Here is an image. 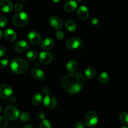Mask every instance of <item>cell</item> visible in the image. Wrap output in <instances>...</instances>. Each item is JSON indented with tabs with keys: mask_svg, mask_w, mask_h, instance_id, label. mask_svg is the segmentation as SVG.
<instances>
[{
	"mask_svg": "<svg viewBox=\"0 0 128 128\" xmlns=\"http://www.w3.org/2000/svg\"><path fill=\"white\" fill-rule=\"evenodd\" d=\"M4 116L6 119L10 121H14L20 117V111L16 107L9 106L6 108L4 110Z\"/></svg>",
	"mask_w": 128,
	"mask_h": 128,
	"instance_id": "cell-5",
	"label": "cell"
},
{
	"mask_svg": "<svg viewBox=\"0 0 128 128\" xmlns=\"http://www.w3.org/2000/svg\"><path fill=\"white\" fill-rule=\"evenodd\" d=\"M120 121L122 124L128 126V112H122L120 116Z\"/></svg>",
	"mask_w": 128,
	"mask_h": 128,
	"instance_id": "cell-23",
	"label": "cell"
},
{
	"mask_svg": "<svg viewBox=\"0 0 128 128\" xmlns=\"http://www.w3.org/2000/svg\"><path fill=\"white\" fill-rule=\"evenodd\" d=\"M14 10L15 11H19V12H20V11H21L22 10V4L20 2H16L14 5Z\"/></svg>",
	"mask_w": 128,
	"mask_h": 128,
	"instance_id": "cell-32",
	"label": "cell"
},
{
	"mask_svg": "<svg viewBox=\"0 0 128 128\" xmlns=\"http://www.w3.org/2000/svg\"><path fill=\"white\" fill-rule=\"evenodd\" d=\"M12 94V89L10 85L2 84L0 86V98L8 99L11 97Z\"/></svg>",
	"mask_w": 128,
	"mask_h": 128,
	"instance_id": "cell-7",
	"label": "cell"
},
{
	"mask_svg": "<svg viewBox=\"0 0 128 128\" xmlns=\"http://www.w3.org/2000/svg\"><path fill=\"white\" fill-rule=\"evenodd\" d=\"M98 122V117L96 112L90 111L86 113L85 116L84 124L85 126L90 128L94 127Z\"/></svg>",
	"mask_w": 128,
	"mask_h": 128,
	"instance_id": "cell-4",
	"label": "cell"
},
{
	"mask_svg": "<svg viewBox=\"0 0 128 128\" xmlns=\"http://www.w3.org/2000/svg\"><path fill=\"white\" fill-rule=\"evenodd\" d=\"M2 37V32L1 31V30H0V40H1Z\"/></svg>",
	"mask_w": 128,
	"mask_h": 128,
	"instance_id": "cell-40",
	"label": "cell"
},
{
	"mask_svg": "<svg viewBox=\"0 0 128 128\" xmlns=\"http://www.w3.org/2000/svg\"><path fill=\"white\" fill-rule=\"evenodd\" d=\"M43 104L47 108L53 109L57 106V100L54 96L52 95H46L43 99Z\"/></svg>",
	"mask_w": 128,
	"mask_h": 128,
	"instance_id": "cell-8",
	"label": "cell"
},
{
	"mask_svg": "<svg viewBox=\"0 0 128 128\" xmlns=\"http://www.w3.org/2000/svg\"><path fill=\"white\" fill-rule=\"evenodd\" d=\"M56 37L58 40L62 41L64 39V32L62 31L59 30V31H58L56 32Z\"/></svg>",
	"mask_w": 128,
	"mask_h": 128,
	"instance_id": "cell-31",
	"label": "cell"
},
{
	"mask_svg": "<svg viewBox=\"0 0 128 128\" xmlns=\"http://www.w3.org/2000/svg\"><path fill=\"white\" fill-rule=\"evenodd\" d=\"M31 75L38 81H42L45 78V75L43 71L38 68L32 69L31 71Z\"/></svg>",
	"mask_w": 128,
	"mask_h": 128,
	"instance_id": "cell-16",
	"label": "cell"
},
{
	"mask_svg": "<svg viewBox=\"0 0 128 128\" xmlns=\"http://www.w3.org/2000/svg\"><path fill=\"white\" fill-rule=\"evenodd\" d=\"M28 68V63L26 60L22 58L12 59L10 62V69L15 74H22L26 71Z\"/></svg>",
	"mask_w": 128,
	"mask_h": 128,
	"instance_id": "cell-2",
	"label": "cell"
},
{
	"mask_svg": "<svg viewBox=\"0 0 128 128\" xmlns=\"http://www.w3.org/2000/svg\"><path fill=\"white\" fill-rule=\"evenodd\" d=\"M1 109H2V108H1V105H0V112H1Z\"/></svg>",
	"mask_w": 128,
	"mask_h": 128,
	"instance_id": "cell-41",
	"label": "cell"
},
{
	"mask_svg": "<svg viewBox=\"0 0 128 128\" xmlns=\"http://www.w3.org/2000/svg\"><path fill=\"white\" fill-rule=\"evenodd\" d=\"M15 101V98L14 97H11L10 98V102H14Z\"/></svg>",
	"mask_w": 128,
	"mask_h": 128,
	"instance_id": "cell-38",
	"label": "cell"
},
{
	"mask_svg": "<svg viewBox=\"0 0 128 128\" xmlns=\"http://www.w3.org/2000/svg\"><path fill=\"white\" fill-rule=\"evenodd\" d=\"M121 128H128V126H124V127H122Z\"/></svg>",
	"mask_w": 128,
	"mask_h": 128,
	"instance_id": "cell-42",
	"label": "cell"
},
{
	"mask_svg": "<svg viewBox=\"0 0 128 128\" xmlns=\"http://www.w3.org/2000/svg\"><path fill=\"white\" fill-rule=\"evenodd\" d=\"M49 22L52 28L59 30L62 28V21L61 18L56 16H52L49 19Z\"/></svg>",
	"mask_w": 128,
	"mask_h": 128,
	"instance_id": "cell-12",
	"label": "cell"
},
{
	"mask_svg": "<svg viewBox=\"0 0 128 128\" xmlns=\"http://www.w3.org/2000/svg\"><path fill=\"white\" fill-rule=\"evenodd\" d=\"M24 128H32V127L31 124H26Z\"/></svg>",
	"mask_w": 128,
	"mask_h": 128,
	"instance_id": "cell-39",
	"label": "cell"
},
{
	"mask_svg": "<svg viewBox=\"0 0 128 128\" xmlns=\"http://www.w3.org/2000/svg\"><path fill=\"white\" fill-rule=\"evenodd\" d=\"M109 79H110V77H109L108 74L106 72H102L99 76V80L102 83H106L109 81Z\"/></svg>",
	"mask_w": 128,
	"mask_h": 128,
	"instance_id": "cell-24",
	"label": "cell"
},
{
	"mask_svg": "<svg viewBox=\"0 0 128 128\" xmlns=\"http://www.w3.org/2000/svg\"><path fill=\"white\" fill-rule=\"evenodd\" d=\"M9 60L7 58H3L0 60V68H4L8 64Z\"/></svg>",
	"mask_w": 128,
	"mask_h": 128,
	"instance_id": "cell-29",
	"label": "cell"
},
{
	"mask_svg": "<svg viewBox=\"0 0 128 128\" xmlns=\"http://www.w3.org/2000/svg\"><path fill=\"white\" fill-rule=\"evenodd\" d=\"M28 15L24 12H20L14 16L12 22L14 24L18 27H23L28 22Z\"/></svg>",
	"mask_w": 128,
	"mask_h": 128,
	"instance_id": "cell-3",
	"label": "cell"
},
{
	"mask_svg": "<svg viewBox=\"0 0 128 128\" xmlns=\"http://www.w3.org/2000/svg\"><path fill=\"white\" fill-rule=\"evenodd\" d=\"M91 22L94 26H97L99 24V20L96 18H92L91 19Z\"/></svg>",
	"mask_w": 128,
	"mask_h": 128,
	"instance_id": "cell-35",
	"label": "cell"
},
{
	"mask_svg": "<svg viewBox=\"0 0 128 128\" xmlns=\"http://www.w3.org/2000/svg\"><path fill=\"white\" fill-rule=\"evenodd\" d=\"M42 91L44 94H46V95H48L49 93H50V88L48 87V86H43L42 88Z\"/></svg>",
	"mask_w": 128,
	"mask_h": 128,
	"instance_id": "cell-33",
	"label": "cell"
},
{
	"mask_svg": "<svg viewBox=\"0 0 128 128\" xmlns=\"http://www.w3.org/2000/svg\"><path fill=\"white\" fill-rule=\"evenodd\" d=\"M77 14L81 20H86L89 17L88 9L86 6H81L78 9Z\"/></svg>",
	"mask_w": 128,
	"mask_h": 128,
	"instance_id": "cell-14",
	"label": "cell"
},
{
	"mask_svg": "<svg viewBox=\"0 0 128 128\" xmlns=\"http://www.w3.org/2000/svg\"><path fill=\"white\" fill-rule=\"evenodd\" d=\"M13 9V4L10 0H2L0 2V10L4 12H10Z\"/></svg>",
	"mask_w": 128,
	"mask_h": 128,
	"instance_id": "cell-13",
	"label": "cell"
},
{
	"mask_svg": "<svg viewBox=\"0 0 128 128\" xmlns=\"http://www.w3.org/2000/svg\"><path fill=\"white\" fill-rule=\"evenodd\" d=\"M54 45V40L51 38H47L42 40V42L41 44V46L44 50H49L52 48V47Z\"/></svg>",
	"mask_w": 128,
	"mask_h": 128,
	"instance_id": "cell-15",
	"label": "cell"
},
{
	"mask_svg": "<svg viewBox=\"0 0 128 128\" xmlns=\"http://www.w3.org/2000/svg\"><path fill=\"white\" fill-rule=\"evenodd\" d=\"M6 53V49L3 46L0 47V57L4 56Z\"/></svg>",
	"mask_w": 128,
	"mask_h": 128,
	"instance_id": "cell-34",
	"label": "cell"
},
{
	"mask_svg": "<svg viewBox=\"0 0 128 128\" xmlns=\"http://www.w3.org/2000/svg\"><path fill=\"white\" fill-rule=\"evenodd\" d=\"M82 44V41L81 38L78 37L72 38L68 40L66 46L68 49L70 50H75L80 48Z\"/></svg>",
	"mask_w": 128,
	"mask_h": 128,
	"instance_id": "cell-6",
	"label": "cell"
},
{
	"mask_svg": "<svg viewBox=\"0 0 128 128\" xmlns=\"http://www.w3.org/2000/svg\"><path fill=\"white\" fill-rule=\"evenodd\" d=\"M30 46L29 44L25 41H20L18 42H16L14 46L15 51L18 52L22 53L28 50Z\"/></svg>",
	"mask_w": 128,
	"mask_h": 128,
	"instance_id": "cell-11",
	"label": "cell"
},
{
	"mask_svg": "<svg viewBox=\"0 0 128 128\" xmlns=\"http://www.w3.org/2000/svg\"><path fill=\"white\" fill-rule=\"evenodd\" d=\"M66 28L68 31H70V32H74L76 31L77 25L74 21H73L72 20H69L66 22Z\"/></svg>",
	"mask_w": 128,
	"mask_h": 128,
	"instance_id": "cell-19",
	"label": "cell"
},
{
	"mask_svg": "<svg viewBox=\"0 0 128 128\" xmlns=\"http://www.w3.org/2000/svg\"><path fill=\"white\" fill-rule=\"evenodd\" d=\"M20 118L22 121H28L30 118V114L26 112H23L20 114Z\"/></svg>",
	"mask_w": 128,
	"mask_h": 128,
	"instance_id": "cell-28",
	"label": "cell"
},
{
	"mask_svg": "<svg viewBox=\"0 0 128 128\" xmlns=\"http://www.w3.org/2000/svg\"><path fill=\"white\" fill-rule=\"evenodd\" d=\"M26 56H27V58L28 60H30V61H34L37 58L38 53L35 51H30L27 53Z\"/></svg>",
	"mask_w": 128,
	"mask_h": 128,
	"instance_id": "cell-25",
	"label": "cell"
},
{
	"mask_svg": "<svg viewBox=\"0 0 128 128\" xmlns=\"http://www.w3.org/2000/svg\"><path fill=\"white\" fill-rule=\"evenodd\" d=\"M42 100V96L41 93H37L32 98V103L34 106H39L41 104Z\"/></svg>",
	"mask_w": 128,
	"mask_h": 128,
	"instance_id": "cell-22",
	"label": "cell"
},
{
	"mask_svg": "<svg viewBox=\"0 0 128 128\" xmlns=\"http://www.w3.org/2000/svg\"><path fill=\"white\" fill-rule=\"evenodd\" d=\"M78 68V63L74 60H71L70 61L66 64V70L68 71L71 72H73L77 70Z\"/></svg>",
	"mask_w": 128,
	"mask_h": 128,
	"instance_id": "cell-20",
	"label": "cell"
},
{
	"mask_svg": "<svg viewBox=\"0 0 128 128\" xmlns=\"http://www.w3.org/2000/svg\"><path fill=\"white\" fill-rule=\"evenodd\" d=\"M38 118L40 120L43 121V120H45V114L43 112H41H41H38Z\"/></svg>",
	"mask_w": 128,
	"mask_h": 128,
	"instance_id": "cell-36",
	"label": "cell"
},
{
	"mask_svg": "<svg viewBox=\"0 0 128 128\" xmlns=\"http://www.w3.org/2000/svg\"><path fill=\"white\" fill-rule=\"evenodd\" d=\"M78 4L75 1H68L64 5V10L66 12H72L77 8Z\"/></svg>",
	"mask_w": 128,
	"mask_h": 128,
	"instance_id": "cell-18",
	"label": "cell"
},
{
	"mask_svg": "<svg viewBox=\"0 0 128 128\" xmlns=\"http://www.w3.org/2000/svg\"><path fill=\"white\" fill-rule=\"evenodd\" d=\"M8 24V19L4 16L0 17V27L3 28Z\"/></svg>",
	"mask_w": 128,
	"mask_h": 128,
	"instance_id": "cell-30",
	"label": "cell"
},
{
	"mask_svg": "<svg viewBox=\"0 0 128 128\" xmlns=\"http://www.w3.org/2000/svg\"><path fill=\"white\" fill-rule=\"evenodd\" d=\"M4 38L7 41H10V42H12L14 40H16V38H17V34H16V32L14 30H11V29H8L4 31Z\"/></svg>",
	"mask_w": 128,
	"mask_h": 128,
	"instance_id": "cell-17",
	"label": "cell"
},
{
	"mask_svg": "<svg viewBox=\"0 0 128 128\" xmlns=\"http://www.w3.org/2000/svg\"><path fill=\"white\" fill-rule=\"evenodd\" d=\"M27 38L30 42L34 45L39 44L41 41V35L34 31H31V32H29Z\"/></svg>",
	"mask_w": 128,
	"mask_h": 128,
	"instance_id": "cell-10",
	"label": "cell"
},
{
	"mask_svg": "<svg viewBox=\"0 0 128 128\" xmlns=\"http://www.w3.org/2000/svg\"><path fill=\"white\" fill-rule=\"evenodd\" d=\"M39 60L41 63L48 64L52 62L53 60V56L51 52L48 51H42L39 54Z\"/></svg>",
	"mask_w": 128,
	"mask_h": 128,
	"instance_id": "cell-9",
	"label": "cell"
},
{
	"mask_svg": "<svg viewBox=\"0 0 128 128\" xmlns=\"http://www.w3.org/2000/svg\"><path fill=\"white\" fill-rule=\"evenodd\" d=\"M8 120L6 118L0 116V128H6L8 126Z\"/></svg>",
	"mask_w": 128,
	"mask_h": 128,
	"instance_id": "cell-27",
	"label": "cell"
},
{
	"mask_svg": "<svg viewBox=\"0 0 128 128\" xmlns=\"http://www.w3.org/2000/svg\"><path fill=\"white\" fill-rule=\"evenodd\" d=\"M51 123L48 120H44L42 121L40 125V128H51Z\"/></svg>",
	"mask_w": 128,
	"mask_h": 128,
	"instance_id": "cell-26",
	"label": "cell"
},
{
	"mask_svg": "<svg viewBox=\"0 0 128 128\" xmlns=\"http://www.w3.org/2000/svg\"><path fill=\"white\" fill-rule=\"evenodd\" d=\"M96 74V70L92 66L87 68L84 71V75L87 78L92 79Z\"/></svg>",
	"mask_w": 128,
	"mask_h": 128,
	"instance_id": "cell-21",
	"label": "cell"
},
{
	"mask_svg": "<svg viewBox=\"0 0 128 128\" xmlns=\"http://www.w3.org/2000/svg\"><path fill=\"white\" fill-rule=\"evenodd\" d=\"M86 82L83 75L80 72L69 74L62 78L61 86L62 88L71 94H78L81 91Z\"/></svg>",
	"mask_w": 128,
	"mask_h": 128,
	"instance_id": "cell-1",
	"label": "cell"
},
{
	"mask_svg": "<svg viewBox=\"0 0 128 128\" xmlns=\"http://www.w3.org/2000/svg\"><path fill=\"white\" fill-rule=\"evenodd\" d=\"M75 128H84V124L81 122H78L75 125Z\"/></svg>",
	"mask_w": 128,
	"mask_h": 128,
	"instance_id": "cell-37",
	"label": "cell"
}]
</instances>
